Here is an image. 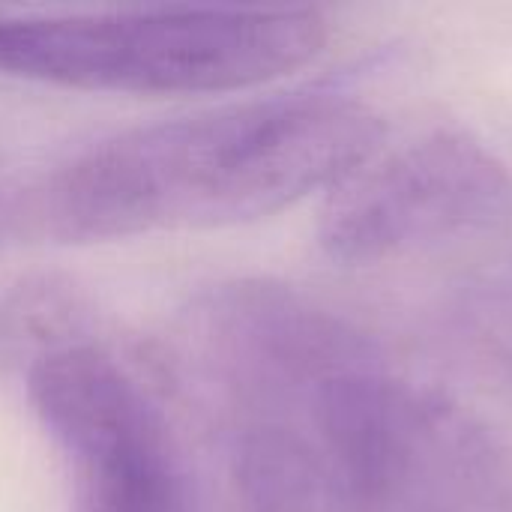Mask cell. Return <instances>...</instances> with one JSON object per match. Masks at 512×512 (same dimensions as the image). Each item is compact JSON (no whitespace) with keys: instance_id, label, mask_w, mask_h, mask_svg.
Segmentation results:
<instances>
[{"instance_id":"6da1fadb","label":"cell","mask_w":512,"mask_h":512,"mask_svg":"<svg viewBox=\"0 0 512 512\" xmlns=\"http://www.w3.org/2000/svg\"><path fill=\"white\" fill-rule=\"evenodd\" d=\"M387 138V120L345 90L234 102L114 135L42 192L63 243L225 228L273 216L339 186Z\"/></svg>"},{"instance_id":"7a4b0ae2","label":"cell","mask_w":512,"mask_h":512,"mask_svg":"<svg viewBox=\"0 0 512 512\" xmlns=\"http://www.w3.org/2000/svg\"><path fill=\"white\" fill-rule=\"evenodd\" d=\"M318 6H168L0 18V75L90 93H228L312 63Z\"/></svg>"},{"instance_id":"3957f363","label":"cell","mask_w":512,"mask_h":512,"mask_svg":"<svg viewBox=\"0 0 512 512\" xmlns=\"http://www.w3.org/2000/svg\"><path fill=\"white\" fill-rule=\"evenodd\" d=\"M510 210L507 165L468 129L432 126L333 186L318 237L333 261L369 267L492 231Z\"/></svg>"}]
</instances>
